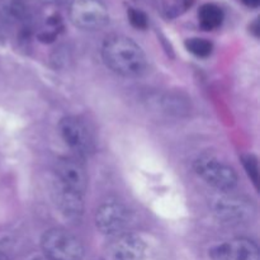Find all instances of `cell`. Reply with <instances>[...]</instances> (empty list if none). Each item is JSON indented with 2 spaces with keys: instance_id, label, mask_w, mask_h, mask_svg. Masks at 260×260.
Instances as JSON below:
<instances>
[{
  "instance_id": "cell-2",
  "label": "cell",
  "mask_w": 260,
  "mask_h": 260,
  "mask_svg": "<svg viewBox=\"0 0 260 260\" xmlns=\"http://www.w3.org/2000/svg\"><path fill=\"white\" fill-rule=\"evenodd\" d=\"M45 258L50 260H81L84 246L81 241L63 229H50L41 239Z\"/></svg>"
},
{
  "instance_id": "cell-1",
  "label": "cell",
  "mask_w": 260,
  "mask_h": 260,
  "mask_svg": "<svg viewBox=\"0 0 260 260\" xmlns=\"http://www.w3.org/2000/svg\"><path fill=\"white\" fill-rule=\"evenodd\" d=\"M107 68L123 78H139L146 71L147 61L142 48L129 37L109 36L102 47Z\"/></svg>"
},
{
  "instance_id": "cell-3",
  "label": "cell",
  "mask_w": 260,
  "mask_h": 260,
  "mask_svg": "<svg viewBox=\"0 0 260 260\" xmlns=\"http://www.w3.org/2000/svg\"><path fill=\"white\" fill-rule=\"evenodd\" d=\"M193 168L201 179L223 193L230 192L238 185L235 169L215 156L202 155L196 160Z\"/></svg>"
},
{
  "instance_id": "cell-19",
  "label": "cell",
  "mask_w": 260,
  "mask_h": 260,
  "mask_svg": "<svg viewBox=\"0 0 260 260\" xmlns=\"http://www.w3.org/2000/svg\"><path fill=\"white\" fill-rule=\"evenodd\" d=\"M241 2L245 7L250 8V9H256L260 5V0H241Z\"/></svg>"
},
{
  "instance_id": "cell-16",
  "label": "cell",
  "mask_w": 260,
  "mask_h": 260,
  "mask_svg": "<svg viewBox=\"0 0 260 260\" xmlns=\"http://www.w3.org/2000/svg\"><path fill=\"white\" fill-rule=\"evenodd\" d=\"M127 18H128L129 23L136 29H146L149 27V18H147L146 13L142 10L136 9V8H128L127 10Z\"/></svg>"
},
{
  "instance_id": "cell-7",
  "label": "cell",
  "mask_w": 260,
  "mask_h": 260,
  "mask_svg": "<svg viewBox=\"0 0 260 260\" xmlns=\"http://www.w3.org/2000/svg\"><path fill=\"white\" fill-rule=\"evenodd\" d=\"M255 208L249 200L238 196H220L213 203V213L218 220L230 225H239L251 220Z\"/></svg>"
},
{
  "instance_id": "cell-12",
  "label": "cell",
  "mask_w": 260,
  "mask_h": 260,
  "mask_svg": "<svg viewBox=\"0 0 260 260\" xmlns=\"http://www.w3.org/2000/svg\"><path fill=\"white\" fill-rule=\"evenodd\" d=\"M29 12L23 0H0V18L10 24L27 20Z\"/></svg>"
},
{
  "instance_id": "cell-5",
  "label": "cell",
  "mask_w": 260,
  "mask_h": 260,
  "mask_svg": "<svg viewBox=\"0 0 260 260\" xmlns=\"http://www.w3.org/2000/svg\"><path fill=\"white\" fill-rule=\"evenodd\" d=\"M132 223V212L126 205L116 200L102 203L95 212L96 229L103 235L118 236L128 230Z\"/></svg>"
},
{
  "instance_id": "cell-11",
  "label": "cell",
  "mask_w": 260,
  "mask_h": 260,
  "mask_svg": "<svg viewBox=\"0 0 260 260\" xmlns=\"http://www.w3.org/2000/svg\"><path fill=\"white\" fill-rule=\"evenodd\" d=\"M53 201L60 212L69 220H80L84 212L83 194L70 189L55 180L52 189Z\"/></svg>"
},
{
  "instance_id": "cell-8",
  "label": "cell",
  "mask_w": 260,
  "mask_h": 260,
  "mask_svg": "<svg viewBox=\"0 0 260 260\" xmlns=\"http://www.w3.org/2000/svg\"><path fill=\"white\" fill-rule=\"evenodd\" d=\"M210 260H260L259 248L253 240L235 238L215 245L208 251Z\"/></svg>"
},
{
  "instance_id": "cell-22",
  "label": "cell",
  "mask_w": 260,
  "mask_h": 260,
  "mask_svg": "<svg viewBox=\"0 0 260 260\" xmlns=\"http://www.w3.org/2000/svg\"><path fill=\"white\" fill-rule=\"evenodd\" d=\"M0 260H9V258H8V256L5 255L2 250H0Z\"/></svg>"
},
{
  "instance_id": "cell-4",
  "label": "cell",
  "mask_w": 260,
  "mask_h": 260,
  "mask_svg": "<svg viewBox=\"0 0 260 260\" xmlns=\"http://www.w3.org/2000/svg\"><path fill=\"white\" fill-rule=\"evenodd\" d=\"M69 17L83 30H99L109 22V12L103 0H71Z\"/></svg>"
},
{
  "instance_id": "cell-21",
  "label": "cell",
  "mask_w": 260,
  "mask_h": 260,
  "mask_svg": "<svg viewBox=\"0 0 260 260\" xmlns=\"http://www.w3.org/2000/svg\"><path fill=\"white\" fill-rule=\"evenodd\" d=\"M45 3H48V4L52 5H62L65 3H68V0H43Z\"/></svg>"
},
{
  "instance_id": "cell-14",
  "label": "cell",
  "mask_w": 260,
  "mask_h": 260,
  "mask_svg": "<svg viewBox=\"0 0 260 260\" xmlns=\"http://www.w3.org/2000/svg\"><path fill=\"white\" fill-rule=\"evenodd\" d=\"M184 45L185 48H187L192 55L201 58L208 57L213 51V43L211 42V41L206 40V38H188V40H185Z\"/></svg>"
},
{
  "instance_id": "cell-20",
  "label": "cell",
  "mask_w": 260,
  "mask_h": 260,
  "mask_svg": "<svg viewBox=\"0 0 260 260\" xmlns=\"http://www.w3.org/2000/svg\"><path fill=\"white\" fill-rule=\"evenodd\" d=\"M250 30L254 33V36H256V37H258V36H259V22H258V19H255L253 23H251Z\"/></svg>"
},
{
  "instance_id": "cell-17",
  "label": "cell",
  "mask_w": 260,
  "mask_h": 260,
  "mask_svg": "<svg viewBox=\"0 0 260 260\" xmlns=\"http://www.w3.org/2000/svg\"><path fill=\"white\" fill-rule=\"evenodd\" d=\"M243 164L245 168L246 173H248L249 178L253 180V183L255 185H258L259 182V165H258V159L254 155L248 154L243 156Z\"/></svg>"
},
{
  "instance_id": "cell-10",
  "label": "cell",
  "mask_w": 260,
  "mask_h": 260,
  "mask_svg": "<svg viewBox=\"0 0 260 260\" xmlns=\"http://www.w3.org/2000/svg\"><path fill=\"white\" fill-rule=\"evenodd\" d=\"M56 180L83 196L88 188V175L85 169L75 159L63 157L58 160L56 164Z\"/></svg>"
},
{
  "instance_id": "cell-23",
  "label": "cell",
  "mask_w": 260,
  "mask_h": 260,
  "mask_svg": "<svg viewBox=\"0 0 260 260\" xmlns=\"http://www.w3.org/2000/svg\"><path fill=\"white\" fill-rule=\"evenodd\" d=\"M35 260H50V259H47V258H38V259H35Z\"/></svg>"
},
{
  "instance_id": "cell-15",
  "label": "cell",
  "mask_w": 260,
  "mask_h": 260,
  "mask_svg": "<svg viewBox=\"0 0 260 260\" xmlns=\"http://www.w3.org/2000/svg\"><path fill=\"white\" fill-rule=\"evenodd\" d=\"M194 0H164L162 12L167 18H177L187 12L193 5Z\"/></svg>"
},
{
  "instance_id": "cell-9",
  "label": "cell",
  "mask_w": 260,
  "mask_h": 260,
  "mask_svg": "<svg viewBox=\"0 0 260 260\" xmlns=\"http://www.w3.org/2000/svg\"><path fill=\"white\" fill-rule=\"evenodd\" d=\"M146 243L135 234L124 233L114 236L108 246V255L112 260H142L146 255Z\"/></svg>"
},
{
  "instance_id": "cell-6",
  "label": "cell",
  "mask_w": 260,
  "mask_h": 260,
  "mask_svg": "<svg viewBox=\"0 0 260 260\" xmlns=\"http://www.w3.org/2000/svg\"><path fill=\"white\" fill-rule=\"evenodd\" d=\"M58 131L63 142L80 156H89L93 154L94 140L88 126L80 118L74 116L63 117L58 123Z\"/></svg>"
},
{
  "instance_id": "cell-13",
  "label": "cell",
  "mask_w": 260,
  "mask_h": 260,
  "mask_svg": "<svg viewBox=\"0 0 260 260\" xmlns=\"http://www.w3.org/2000/svg\"><path fill=\"white\" fill-rule=\"evenodd\" d=\"M225 19V13L218 5L213 3L203 4L198 10V20L202 29L213 30L221 27Z\"/></svg>"
},
{
  "instance_id": "cell-18",
  "label": "cell",
  "mask_w": 260,
  "mask_h": 260,
  "mask_svg": "<svg viewBox=\"0 0 260 260\" xmlns=\"http://www.w3.org/2000/svg\"><path fill=\"white\" fill-rule=\"evenodd\" d=\"M56 36H57V30H43V32L38 33V40L41 42L50 43L56 40Z\"/></svg>"
}]
</instances>
